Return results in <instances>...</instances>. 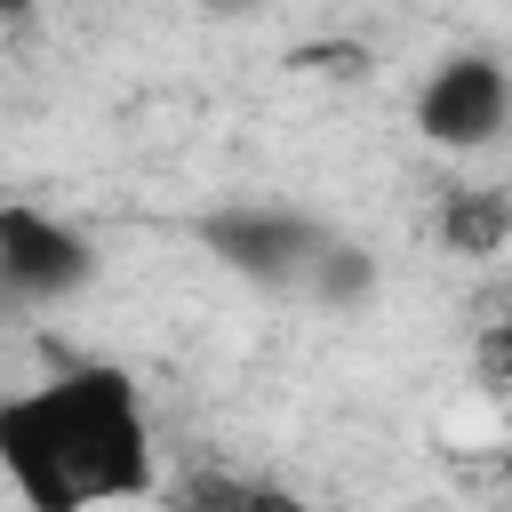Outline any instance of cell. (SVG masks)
<instances>
[{
  "label": "cell",
  "instance_id": "cell-1",
  "mask_svg": "<svg viewBox=\"0 0 512 512\" xmlns=\"http://www.w3.org/2000/svg\"><path fill=\"white\" fill-rule=\"evenodd\" d=\"M0 472L16 480L24 512H88V504L144 496L152 432L136 384L104 360H80L0 400Z\"/></svg>",
  "mask_w": 512,
  "mask_h": 512
},
{
  "label": "cell",
  "instance_id": "cell-2",
  "mask_svg": "<svg viewBox=\"0 0 512 512\" xmlns=\"http://www.w3.org/2000/svg\"><path fill=\"white\" fill-rule=\"evenodd\" d=\"M200 240L216 264H232L256 288H312L320 256L336 248L328 224L288 216V208H216V216H200Z\"/></svg>",
  "mask_w": 512,
  "mask_h": 512
},
{
  "label": "cell",
  "instance_id": "cell-3",
  "mask_svg": "<svg viewBox=\"0 0 512 512\" xmlns=\"http://www.w3.org/2000/svg\"><path fill=\"white\" fill-rule=\"evenodd\" d=\"M512 120V72L496 56H440L432 80L416 88V128L440 152H480Z\"/></svg>",
  "mask_w": 512,
  "mask_h": 512
},
{
  "label": "cell",
  "instance_id": "cell-4",
  "mask_svg": "<svg viewBox=\"0 0 512 512\" xmlns=\"http://www.w3.org/2000/svg\"><path fill=\"white\" fill-rule=\"evenodd\" d=\"M88 272H96V248L72 224L40 208H0V296L8 304H64L88 288Z\"/></svg>",
  "mask_w": 512,
  "mask_h": 512
},
{
  "label": "cell",
  "instance_id": "cell-5",
  "mask_svg": "<svg viewBox=\"0 0 512 512\" xmlns=\"http://www.w3.org/2000/svg\"><path fill=\"white\" fill-rule=\"evenodd\" d=\"M440 240L456 256H496L512 240V192L504 184H464L440 200Z\"/></svg>",
  "mask_w": 512,
  "mask_h": 512
},
{
  "label": "cell",
  "instance_id": "cell-6",
  "mask_svg": "<svg viewBox=\"0 0 512 512\" xmlns=\"http://www.w3.org/2000/svg\"><path fill=\"white\" fill-rule=\"evenodd\" d=\"M176 512H304L288 488L272 480H240V472H192L176 488Z\"/></svg>",
  "mask_w": 512,
  "mask_h": 512
},
{
  "label": "cell",
  "instance_id": "cell-7",
  "mask_svg": "<svg viewBox=\"0 0 512 512\" xmlns=\"http://www.w3.org/2000/svg\"><path fill=\"white\" fill-rule=\"evenodd\" d=\"M360 288H368V256L336 240V248L320 256V272H312V296H320V304H352Z\"/></svg>",
  "mask_w": 512,
  "mask_h": 512
},
{
  "label": "cell",
  "instance_id": "cell-8",
  "mask_svg": "<svg viewBox=\"0 0 512 512\" xmlns=\"http://www.w3.org/2000/svg\"><path fill=\"white\" fill-rule=\"evenodd\" d=\"M208 8H248V0H208Z\"/></svg>",
  "mask_w": 512,
  "mask_h": 512
},
{
  "label": "cell",
  "instance_id": "cell-9",
  "mask_svg": "<svg viewBox=\"0 0 512 512\" xmlns=\"http://www.w3.org/2000/svg\"><path fill=\"white\" fill-rule=\"evenodd\" d=\"M504 328H512V312H504Z\"/></svg>",
  "mask_w": 512,
  "mask_h": 512
}]
</instances>
